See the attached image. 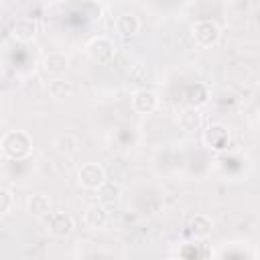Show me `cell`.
<instances>
[{
	"mask_svg": "<svg viewBox=\"0 0 260 260\" xmlns=\"http://www.w3.org/2000/svg\"><path fill=\"white\" fill-rule=\"evenodd\" d=\"M2 152L12 160H24L32 152V140L22 130H10L2 136Z\"/></svg>",
	"mask_w": 260,
	"mask_h": 260,
	"instance_id": "1",
	"label": "cell"
},
{
	"mask_svg": "<svg viewBox=\"0 0 260 260\" xmlns=\"http://www.w3.org/2000/svg\"><path fill=\"white\" fill-rule=\"evenodd\" d=\"M221 37V30L217 26L215 20H209V18H203V20H197L193 24V41L195 45L207 49V47H213Z\"/></svg>",
	"mask_w": 260,
	"mask_h": 260,
	"instance_id": "2",
	"label": "cell"
},
{
	"mask_svg": "<svg viewBox=\"0 0 260 260\" xmlns=\"http://www.w3.org/2000/svg\"><path fill=\"white\" fill-rule=\"evenodd\" d=\"M77 181H79L81 187L95 189L98 191L108 179H106V171H104L102 165H98V162H85L77 171Z\"/></svg>",
	"mask_w": 260,
	"mask_h": 260,
	"instance_id": "3",
	"label": "cell"
},
{
	"mask_svg": "<svg viewBox=\"0 0 260 260\" xmlns=\"http://www.w3.org/2000/svg\"><path fill=\"white\" fill-rule=\"evenodd\" d=\"M230 128L225 124H209L203 130V142L211 148V150H225L230 144Z\"/></svg>",
	"mask_w": 260,
	"mask_h": 260,
	"instance_id": "4",
	"label": "cell"
},
{
	"mask_svg": "<svg viewBox=\"0 0 260 260\" xmlns=\"http://www.w3.org/2000/svg\"><path fill=\"white\" fill-rule=\"evenodd\" d=\"M114 53H116V47H114V43L108 37H93L87 43V55L95 63H108V61H112Z\"/></svg>",
	"mask_w": 260,
	"mask_h": 260,
	"instance_id": "5",
	"label": "cell"
},
{
	"mask_svg": "<svg viewBox=\"0 0 260 260\" xmlns=\"http://www.w3.org/2000/svg\"><path fill=\"white\" fill-rule=\"evenodd\" d=\"M73 228H75V223L69 213H65V211L49 213V232L55 238H67L73 232Z\"/></svg>",
	"mask_w": 260,
	"mask_h": 260,
	"instance_id": "6",
	"label": "cell"
},
{
	"mask_svg": "<svg viewBox=\"0 0 260 260\" xmlns=\"http://www.w3.org/2000/svg\"><path fill=\"white\" fill-rule=\"evenodd\" d=\"M108 223V209L102 203H91L83 211V225L87 230H102Z\"/></svg>",
	"mask_w": 260,
	"mask_h": 260,
	"instance_id": "7",
	"label": "cell"
},
{
	"mask_svg": "<svg viewBox=\"0 0 260 260\" xmlns=\"http://www.w3.org/2000/svg\"><path fill=\"white\" fill-rule=\"evenodd\" d=\"M132 106L138 114H150L158 108V95L152 89H138L132 95Z\"/></svg>",
	"mask_w": 260,
	"mask_h": 260,
	"instance_id": "8",
	"label": "cell"
},
{
	"mask_svg": "<svg viewBox=\"0 0 260 260\" xmlns=\"http://www.w3.org/2000/svg\"><path fill=\"white\" fill-rule=\"evenodd\" d=\"M203 124V114L199 112V108H191L187 106L181 114H179V126L185 130V132H195L199 130Z\"/></svg>",
	"mask_w": 260,
	"mask_h": 260,
	"instance_id": "9",
	"label": "cell"
},
{
	"mask_svg": "<svg viewBox=\"0 0 260 260\" xmlns=\"http://www.w3.org/2000/svg\"><path fill=\"white\" fill-rule=\"evenodd\" d=\"M67 63H69V59H67V55H65V53L53 51V53H49V55L45 57L43 67H45V71H47V73H51V75L59 77L61 73H65Z\"/></svg>",
	"mask_w": 260,
	"mask_h": 260,
	"instance_id": "10",
	"label": "cell"
},
{
	"mask_svg": "<svg viewBox=\"0 0 260 260\" xmlns=\"http://www.w3.org/2000/svg\"><path fill=\"white\" fill-rule=\"evenodd\" d=\"M140 28V20L134 12H122L118 18H116V30L122 35V37H132L136 35Z\"/></svg>",
	"mask_w": 260,
	"mask_h": 260,
	"instance_id": "11",
	"label": "cell"
},
{
	"mask_svg": "<svg viewBox=\"0 0 260 260\" xmlns=\"http://www.w3.org/2000/svg\"><path fill=\"white\" fill-rule=\"evenodd\" d=\"M26 209L30 215H37V217H43V215H49L51 213V199L47 195H30L28 201H26Z\"/></svg>",
	"mask_w": 260,
	"mask_h": 260,
	"instance_id": "12",
	"label": "cell"
},
{
	"mask_svg": "<svg viewBox=\"0 0 260 260\" xmlns=\"http://www.w3.org/2000/svg\"><path fill=\"white\" fill-rule=\"evenodd\" d=\"M49 89V95L55 98V100H63V98H69L73 93V83L65 77H53L47 85Z\"/></svg>",
	"mask_w": 260,
	"mask_h": 260,
	"instance_id": "13",
	"label": "cell"
},
{
	"mask_svg": "<svg viewBox=\"0 0 260 260\" xmlns=\"http://www.w3.org/2000/svg\"><path fill=\"white\" fill-rule=\"evenodd\" d=\"M211 228H213V223H211V219L205 213H197L189 221V232L195 238H207L211 234Z\"/></svg>",
	"mask_w": 260,
	"mask_h": 260,
	"instance_id": "14",
	"label": "cell"
},
{
	"mask_svg": "<svg viewBox=\"0 0 260 260\" xmlns=\"http://www.w3.org/2000/svg\"><path fill=\"white\" fill-rule=\"evenodd\" d=\"M35 32H37V26H35L32 18H28V16L18 18V20L14 22V26H12V35H14V39H18V41H28V39L35 37Z\"/></svg>",
	"mask_w": 260,
	"mask_h": 260,
	"instance_id": "15",
	"label": "cell"
},
{
	"mask_svg": "<svg viewBox=\"0 0 260 260\" xmlns=\"http://www.w3.org/2000/svg\"><path fill=\"white\" fill-rule=\"evenodd\" d=\"M187 102L191 108H199V106H205L209 102V91L203 83H195L187 89Z\"/></svg>",
	"mask_w": 260,
	"mask_h": 260,
	"instance_id": "16",
	"label": "cell"
},
{
	"mask_svg": "<svg viewBox=\"0 0 260 260\" xmlns=\"http://www.w3.org/2000/svg\"><path fill=\"white\" fill-rule=\"evenodd\" d=\"M98 195H100V203L102 205H110V203H116L118 197H120V187L112 181H106L100 189H98Z\"/></svg>",
	"mask_w": 260,
	"mask_h": 260,
	"instance_id": "17",
	"label": "cell"
},
{
	"mask_svg": "<svg viewBox=\"0 0 260 260\" xmlns=\"http://www.w3.org/2000/svg\"><path fill=\"white\" fill-rule=\"evenodd\" d=\"M10 207H12V193H10L8 189L0 187V215L8 213Z\"/></svg>",
	"mask_w": 260,
	"mask_h": 260,
	"instance_id": "18",
	"label": "cell"
},
{
	"mask_svg": "<svg viewBox=\"0 0 260 260\" xmlns=\"http://www.w3.org/2000/svg\"><path fill=\"white\" fill-rule=\"evenodd\" d=\"M130 79L132 81H136V83H140V81H144L146 79V67L142 65V63H134L132 67H130Z\"/></svg>",
	"mask_w": 260,
	"mask_h": 260,
	"instance_id": "19",
	"label": "cell"
},
{
	"mask_svg": "<svg viewBox=\"0 0 260 260\" xmlns=\"http://www.w3.org/2000/svg\"><path fill=\"white\" fill-rule=\"evenodd\" d=\"M171 260H187V258H183V256H179V258H171Z\"/></svg>",
	"mask_w": 260,
	"mask_h": 260,
	"instance_id": "20",
	"label": "cell"
}]
</instances>
